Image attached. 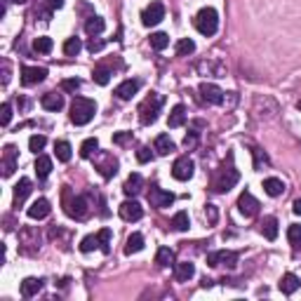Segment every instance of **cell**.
Here are the masks:
<instances>
[{"label":"cell","instance_id":"f1b7e54d","mask_svg":"<svg viewBox=\"0 0 301 301\" xmlns=\"http://www.w3.org/2000/svg\"><path fill=\"white\" fill-rule=\"evenodd\" d=\"M261 233L266 240H276L278 238V219L276 216H266L261 222Z\"/></svg>","mask_w":301,"mask_h":301},{"label":"cell","instance_id":"1f68e13d","mask_svg":"<svg viewBox=\"0 0 301 301\" xmlns=\"http://www.w3.org/2000/svg\"><path fill=\"white\" fill-rule=\"evenodd\" d=\"M144 250V235L142 233H132L127 238V245H125V254H136Z\"/></svg>","mask_w":301,"mask_h":301},{"label":"cell","instance_id":"91938a15","mask_svg":"<svg viewBox=\"0 0 301 301\" xmlns=\"http://www.w3.org/2000/svg\"><path fill=\"white\" fill-rule=\"evenodd\" d=\"M299 111H301V99H299Z\"/></svg>","mask_w":301,"mask_h":301},{"label":"cell","instance_id":"44dd1931","mask_svg":"<svg viewBox=\"0 0 301 301\" xmlns=\"http://www.w3.org/2000/svg\"><path fill=\"white\" fill-rule=\"evenodd\" d=\"M43 285H45L43 278H26L24 283H21V296L31 299V296H36L43 289Z\"/></svg>","mask_w":301,"mask_h":301},{"label":"cell","instance_id":"7c38bea8","mask_svg":"<svg viewBox=\"0 0 301 301\" xmlns=\"http://www.w3.org/2000/svg\"><path fill=\"white\" fill-rule=\"evenodd\" d=\"M148 203L153 205V207H158V209H165V207H170V205L174 203V196L170 193V190H162V188H158V186H151V190H148Z\"/></svg>","mask_w":301,"mask_h":301},{"label":"cell","instance_id":"8992f818","mask_svg":"<svg viewBox=\"0 0 301 301\" xmlns=\"http://www.w3.org/2000/svg\"><path fill=\"white\" fill-rule=\"evenodd\" d=\"M193 170H196V162L188 158V155H179L172 165V177L177 181H188L193 177Z\"/></svg>","mask_w":301,"mask_h":301},{"label":"cell","instance_id":"b9f144b4","mask_svg":"<svg viewBox=\"0 0 301 301\" xmlns=\"http://www.w3.org/2000/svg\"><path fill=\"white\" fill-rule=\"evenodd\" d=\"M92 78H94V83H97V85H108V80H111V68H106V66L94 68Z\"/></svg>","mask_w":301,"mask_h":301},{"label":"cell","instance_id":"6da1fadb","mask_svg":"<svg viewBox=\"0 0 301 301\" xmlns=\"http://www.w3.org/2000/svg\"><path fill=\"white\" fill-rule=\"evenodd\" d=\"M62 196H64V209H66V214L71 216V219H75V222H85L87 216H90V212H92V207H90V198L87 196H73L68 186H64Z\"/></svg>","mask_w":301,"mask_h":301},{"label":"cell","instance_id":"e0dca14e","mask_svg":"<svg viewBox=\"0 0 301 301\" xmlns=\"http://www.w3.org/2000/svg\"><path fill=\"white\" fill-rule=\"evenodd\" d=\"M139 87H142V80H136V78L125 80V83H120V85L116 87V97L120 99V101H129V99L139 92Z\"/></svg>","mask_w":301,"mask_h":301},{"label":"cell","instance_id":"11a10c76","mask_svg":"<svg viewBox=\"0 0 301 301\" xmlns=\"http://www.w3.org/2000/svg\"><path fill=\"white\" fill-rule=\"evenodd\" d=\"M10 83V64L3 62V85H7Z\"/></svg>","mask_w":301,"mask_h":301},{"label":"cell","instance_id":"9f6ffc18","mask_svg":"<svg viewBox=\"0 0 301 301\" xmlns=\"http://www.w3.org/2000/svg\"><path fill=\"white\" fill-rule=\"evenodd\" d=\"M45 5L49 10H59V7H64V0H45Z\"/></svg>","mask_w":301,"mask_h":301},{"label":"cell","instance_id":"9a60e30c","mask_svg":"<svg viewBox=\"0 0 301 301\" xmlns=\"http://www.w3.org/2000/svg\"><path fill=\"white\" fill-rule=\"evenodd\" d=\"M224 90L214 83H203L200 85V97L207 101V104H224Z\"/></svg>","mask_w":301,"mask_h":301},{"label":"cell","instance_id":"ba28073f","mask_svg":"<svg viewBox=\"0 0 301 301\" xmlns=\"http://www.w3.org/2000/svg\"><path fill=\"white\" fill-rule=\"evenodd\" d=\"M259 200L250 193V190H242L240 193V198H238V209H240V214L242 216H247V219H252V216H257L259 214Z\"/></svg>","mask_w":301,"mask_h":301},{"label":"cell","instance_id":"d6986e66","mask_svg":"<svg viewBox=\"0 0 301 301\" xmlns=\"http://www.w3.org/2000/svg\"><path fill=\"white\" fill-rule=\"evenodd\" d=\"M31 179H19V184L14 186V207H21V205H24V200L26 198H29V193H31Z\"/></svg>","mask_w":301,"mask_h":301},{"label":"cell","instance_id":"4dcf8cb0","mask_svg":"<svg viewBox=\"0 0 301 301\" xmlns=\"http://www.w3.org/2000/svg\"><path fill=\"white\" fill-rule=\"evenodd\" d=\"M104 29H106V21L101 17H90L85 21V31H87V36H99V33H104Z\"/></svg>","mask_w":301,"mask_h":301},{"label":"cell","instance_id":"f6af8a7d","mask_svg":"<svg viewBox=\"0 0 301 301\" xmlns=\"http://www.w3.org/2000/svg\"><path fill=\"white\" fill-rule=\"evenodd\" d=\"M45 144H47V139H45L43 134H33L31 139H29V148H31L33 153H38V151H43Z\"/></svg>","mask_w":301,"mask_h":301},{"label":"cell","instance_id":"d4e9b609","mask_svg":"<svg viewBox=\"0 0 301 301\" xmlns=\"http://www.w3.org/2000/svg\"><path fill=\"white\" fill-rule=\"evenodd\" d=\"M264 190H266V196H270V198L283 196V193H285V184H283V179H278V177H268V179L264 181Z\"/></svg>","mask_w":301,"mask_h":301},{"label":"cell","instance_id":"e575fe53","mask_svg":"<svg viewBox=\"0 0 301 301\" xmlns=\"http://www.w3.org/2000/svg\"><path fill=\"white\" fill-rule=\"evenodd\" d=\"M252 155H254V170H257V172H261L264 167H268V162H270L268 155H266L259 146H254V148H252Z\"/></svg>","mask_w":301,"mask_h":301},{"label":"cell","instance_id":"60d3db41","mask_svg":"<svg viewBox=\"0 0 301 301\" xmlns=\"http://www.w3.org/2000/svg\"><path fill=\"white\" fill-rule=\"evenodd\" d=\"M188 226H190L188 214H186V212H177L174 219H172V228H174V231H188Z\"/></svg>","mask_w":301,"mask_h":301},{"label":"cell","instance_id":"4fadbf2b","mask_svg":"<svg viewBox=\"0 0 301 301\" xmlns=\"http://www.w3.org/2000/svg\"><path fill=\"white\" fill-rule=\"evenodd\" d=\"M45 75H47V68L43 66H24L21 68V85L31 87V85H38L43 83Z\"/></svg>","mask_w":301,"mask_h":301},{"label":"cell","instance_id":"52a82bcc","mask_svg":"<svg viewBox=\"0 0 301 301\" xmlns=\"http://www.w3.org/2000/svg\"><path fill=\"white\" fill-rule=\"evenodd\" d=\"M238 252H228V250H219V252H209L207 254V266L216 268V266H228V268H235L238 264Z\"/></svg>","mask_w":301,"mask_h":301},{"label":"cell","instance_id":"bcb514c9","mask_svg":"<svg viewBox=\"0 0 301 301\" xmlns=\"http://www.w3.org/2000/svg\"><path fill=\"white\" fill-rule=\"evenodd\" d=\"M287 240L292 245H301V226L299 224H292V226L287 228Z\"/></svg>","mask_w":301,"mask_h":301},{"label":"cell","instance_id":"d590c367","mask_svg":"<svg viewBox=\"0 0 301 301\" xmlns=\"http://www.w3.org/2000/svg\"><path fill=\"white\" fill-rule=\"evenodd\" d=\"M97 238H99V250L104 254L111 252V228H101L97 233Z\"/></svg>","mask_w":301,"mask_h":301},{"label":"cell","instance_id":"7402d4cb","mask_svg":"<svg viewBox=\"0 0 301 301\" xmlns=\"http://www.w3.org/2000/svg\"><path fill=\"white\" fill-rule=\"evenodd\" d=\"M278 287H280V292H283V294H294L296 289L301 287V280L299 278L294 276V273H285L283 278H280V285H278Z\"/></svg>","mask_w":301,"mask_h":301},{"label":"cell","instance_id":"c3c4849f","mask_svg":"<svg viewBox=\"0 0 301 301\" xmlns=\"http://www.w3.org/2000/svg\"><path fill=\"white\" fill-rule=\"evenodd\" d=\"M62 90L64 92H78L80 90V80L78 78H68L62 83Z\"/></svg>","mask_w":301,"mask_h":301},{"label":"cell","instance_id":"4316f807","mask_svg":"<svg viewBox=\"0 0 301 301\" xmlns=\"http://www.w3.org/2000/svg\"><path fill=\"white\" fill-rule=\"evenodd\" d=\"M153 148L160 155H170L177 146H174V142L170 139V134H158L155 136V142H153Z\"/></svg>","mask_w":301,"mask_h":301},{"label":"cell","instance_id":"5b68a950","mask_svg":"<svg viewBox=\"0 0 301 301\" xmlns=\"http://www.w3.org/2000/svg\"><path fill=\"white\" fill-rule=\"evenodd\" d=\"M196 29L203 36H214L216 29H219V14H216L214 7H203L200 12L196 14Z\"/></svg>","mask_w":301,"mask_h":301},{"label":"cell","instance_id":"277c9868","mask_svg":"<svg viewBox=\"0 0 301 301\" xmlns=\"http://www.w3.org/2000/svg\"><path fill=\"white\" fill-rule=\"evenodd\" d=\"M162 104H165V97L158 92H153L151 97L144 99L142 106H139V120H142V125H153L158 120V113L162 108Z\"/></svg>","mask_w":301,"mask_h":301},{"label":"cell","instance_id":"7dc6e473","mask_svg":"<svg viewBox=\"0 0 301 301\" xmlns=\"http://www.w3.org/2000/svg\"><path fill=\"white\" fill-rule=\"evenodd\" d=\"M0 113H3V116H0V123H3V127H7V125H10V120H12V106L7 104H3V108H0Z\"/></svg>","mask_w":301,"mask_h":301},{"label":"cell","instance_id":"f5cc1de1","mask_svg":"<svg viewBox=\"0 0 301 301\" xmlns=\"http://www.w3.org/2000/svg\"><path fill=\"white\" fill-rule=\"evenodd\" d=\"M151 158H153V153H151V148L148 146H142L139 151H136V160H139V162H148Z\"/></svg>","mask_w":301,"mask_h":301},{"label":"cell","instance_id":"ffe728a7","mask_svg":"<svg viewBox=\"0 0 301 301\" xmlns=\"http://www.w3.org/2000/svg\"><path fill=\"white\" fill-rule=\"evenodd\" d=\"M193 276H196V266L190 264V261L174 264V278H177V283H188Z\"/></svg>","mask_w":301,"mask_h":301},{"label":"cell","instance_id":"681fc988","mask_svg":"<svg viewBox=\"0 0 301 301\" xmlns=\"http://www.w3.org/2000/svg\"><path fill=\"white\" fill-rule=\"evenodd\" d=\"M205 216H207L209 224H216V219H219V209H216V205H205Z\"/></svg>","mask_w":301,"mask_h":301},{"label":"cell","instance_id":"484cf974","mask_svg":"<svg viewBox=\"0 0 301 301\" xmlns=\"http://www.w3.org/2000/svg\"><path fill=\"white\" fill-rule=\"evenodd\" d=\"M186 123V106L184 104H177L172 108V111H170V118H167V125H170V127H181V125Z\"/></svg>","mask_w":301,"mask_h":301},{"label":"cell","instance_id":"ab89813d","mask_svg":"<svg viewBox=\"0 0 301 301\" xmlns=\"http://www.w3.org/2000/svg\"><path fill=\"white\" fill-rule=\"evenodd\" d=\"M198 127H203V120H196V123H193V129H188V134L184 136V146L186 148H193L198 144V134H200Z\"/></svg>","mask_w":301,"mask_h":301},{"label":"cell","instance_id":"7bdbcfd3","mask_svg":"<svg viewBox=\"0 0 301 301\" xmlns=\"http://www.w3.org/2000/svg\"><path fill=\"white\" fill-rule=\"evenodd\" d=\"M83 49V43H80L78 38H68L66 43H64V54L66 57H75Z\"/></svg>","mask_w":301,"mask_h":301},{"label":"cell","instance_id":"ee69618b","mask_svg":"<svg viewBox=\"0 0 301 301\" xmlns=\"http://www.w3.org/2000/svg\"><path fill=\"white\" fill-rule=\"evenodd\" d=\"M99 247V238L97 235H85V238L80 240V252H92V250H97Z\"/></svg>","mask_w":301,"mask_h":301},{"label":"cell","instance_id":"f546056e","mask_svg":"<svg viewBox=\"0 0 301 301\" xmlns=\"http://www.w3.org/2000/svg\"><path fill=\"white\" fill-rule=\"evenodd\" d=\"M155 264H158L160 268L174 266V250H170V247H160L158 254H155Z\"/></svg>","mask_w":301,"mask_h":301},{"label":"cell","instance_id":"6f0895ef","mask_svg":"<svg viewBox=\"0 0 301 301\" xmlns=\"http://www.w3.org/2000/svg\"><path fill=\"white\" fill-rule=\"evenodd\" d=\"M292 212H294V214H301V200H294V205H292Z\"/></svg>","mask_w":301,"mask_h":301},{"label":"cell","instance_id":"9c48e42d","mask_svg":"<svg viewBox=\"0 0 301 301\" xmlns=\"http://www.w3.org/2000/svg\"><path fill=\"white\" fill-rule=\"evenodd\" d=\"M165 19V5L162 3H151L142 12V24L144 26H158Z\"/></svg>","mask_w":301,"mask_h":301},{"label":"cell","instance_id":"db71d44e","mask_svg":"<svg viewBox=\"0 0 301 301\" xmlns=\"http://www.w3.org/2000/svg\"><path fill=\"white\" fill-rule=\"evenodd\" d=\"M52 12H54V10H49V7L45 5V7H40V10H36V17H40L43 21H49V19H52Z\"/></svg>","mask_w":301,"mask_h":301},{"label":"cell","instance_id":"603a6c76","mask_svg":"<svg viewBox=\"0 0 301 301\" xmlns=\"http://www.w3.org/2000/svg\"><path fill=\"white\" fill-rule=\"evenodd\" d=\"M40 104H43L45 111H62L64 108V97L62 94H57V92H47V94H43Z\"/></svg>","mask_w":301,"mask_h":301},{"label":"cell","instance_id":"836d02e7","mask_svg":"<svg viewBox=\"0 0 301 301\" xmlns=\"http://www.w3.org/2000/svg\"><path fill=\"white\" fill-rule=\"evenodd\" d=\"M71 144L68 142H57L54 144V153H57V160H62V162H68L71 160Z\"/></svg>","mask_w":301,"mask_h":301},{"label":"cell","instance_id":"74e56055","mask_svg":"<svg viewBox=\"0 0 301 301\" xmlns=\"http://www.w3.org/2000/svg\"><path fill=\"white\" fill-rule=\"evenodd\" d=\"M97 151H99V142L94 139V136H92V139H85L83 146H80V155H83V158H92Z\"/></svg>","mask_w":301,"mask_h":301},{"label":"cell","instance_id":"5bb4252c","mask_svg":"<svg viewBox=\"0 0 301 301\" xmlns=\"http://www.w3.org/2000/svg\"><path fill=\"white\" fill-rule=\"evenodd\" d=\"M118 212H120V219H125V222H139L144 216V207L136 200H125L118 207Z\"/></svg>","mask_w":301,"mask_h":301},{"label":"cell","instance_id":"d6a6232c","mask_svg":"<svg viewBox=\"0 0 301 301\" xmlns=\"http://www.w3.org/2000/svg\"><path fill=\"white\" fill-rule=\"evenodd\" d=\"M33 49H36L38 54H49L52 52V38L47 36H40L33 40Z\"/></svg>","mask_w":301,"mask_h":301},{"label":"cell","instance_id":"30bf717a","mask_svg":"<svg viewBox=\"0 0 301 301\" xmlns=\"http://www.w3.org/2000/svg\"><path fill=\"white\" fill-rule=\"evenodd\" d=\"M17 158H19V151L12 144H7V146L3 148V162H0L3 177H12L14 174V170H17Z\"/></svg>","mask_w":301,"mask_h":301},{"label":"cell","instance_id":"f35d334b","mask_svg":"<svg viewBox=\"0 0 301 301\" xmlns=\"http://www.w3.org/2000/svg\"><path fill=\"white\" fill-rule=\"evenodd\" d=\"M196 52V43L190 40V38H184V40H179L177 43V57H188Z\"/></svg>","mask_w":301,"mask_h":301},{"label":"cell","instance_id":"83f0119b","mask_svg":"<svg viewBox=\"0 0 301 301\" xmlns=\"http://www.w3.org/2000/svg\"><path fill=\"white\" fill-rule=\"evenodd\" d=\"M33 170H36L38 179H47L49 172H52V158H47V155H38Z\"/></svg>","mask_w":301,"mask_h":301},{"label":"cell","instance_id":"ac0fdd59","mask_svg":"<svg viewBox=\"0 0 301 301\" xmlns=\"http://www.w3.org/2000/svg\"><path fill=\"white\" fill-rule=\"evenodd\" d=\"M49 200L47 198H38V200H33L31 207L26 209V214L31 216V219H45V216L49 214Z\"/></svg>","mask_w":301,"mask_h":301},{"label":"cell","instance_id":"f907efd6","mask_svg":"<svg viewBox=\"0 0 301 301\" xmlns=\"http://www.w3.org/2000/svg\"><path fill=\"white\" fill-rule=\"evenodd\" d=\"M104 45H106V40H101V38H97L94 36L92 40H90V43H87V49H90V52H101V49H104Z\"/></svg>","mask_w":301,"mask_h":301},{"label":"cell","instance_id":"8d00e7d4","mask_svg":"<svg viewBox=\"0 0 301 301\" xmlns=\"http://www.w3.org/2000/svg\"><path fill=\"white\" fill-rule=\"evenodd\" d=\"M167 45H170V36H167V33L158 31V33H153V36H151V47H153V49L162 52Z\"/></svg>","mask_w":301,"mask_h":301},{"label":"cell","instance_id":"7a4b0ae2","mask_svg":"<svg viewBox=\"0 0 301 301\" xmlns=\"http://www.w3.org/2000/svg\"><path fill=\"white\" fill-rule=\"evenodd\" d=\"M238 181H240V172L233 167V155H228V167L224 165L222 170L216 172L214 181H212V190H214V193H228Z\"/></svg>","mask_w":301,"mask_h":301},{"label":"cell","instance_id":"8fae6325","mask_svg":"<svg viewBox=\"0 0 301 301\" xmlns=\"http://www.w3.org/2000/svg\"><path fill=\"white\" fill-rule=\"evenodd\" d=\"M36 228H21L19 238H21V252L24 254H36L40 250V238H36Z\"/></svg>","mask_w":301,"mask_h":301},{"label":"cell","instance_id":"816d5d0a","mask_svg":"<svg viewBox=\"0 0 301 301\" xmlns=\"http://www.w3.org/2000/svg\"><path fill=\"white\" fill-rule=\"evenodd\" d=\"M127 142H132V132H118V134H113V144H118V146H123Z\"/></svg>","mask_w":301,"mask_h":301},{"label":"cell","instance_id":"cb8c5ba5","mask_svg":"<svg viewBox=\"0 0 301 301\" xmlns=\"http://www.w3.org/2000/svg\"><path fill=\"white\" fill-rule=\"evenodd\" d=\"M142 186H144V179H142V174L139 172H134V174H129L127 177V181H125V186H123V190H125V196H136L139 190H142Z\"/></svg>","mask_w":301,"mask_h":301},{"label":"cell","instance_id":"680465c9","mask_svg":"<svg viewBox=\"0 0 301 301\" xmlns=\"http://www.w3.org/2000/svg\"><path fill=\"white\" fill-rule=\"evenodd\" d=\"M12 3H17V5H24L26 0H12Z\"/></svg>","mask_w":301,"mask_h":301},{"label":"cell","instance_id":"2e32d148","mask_svg":"<svg viewBox=\"0 0 301 301\" xmlns=\"http://www.w3.org/2000/svg\"><path fill=\"white\" fill-rule=\"evenodd\" d=\"M97 170L101 172L104 179H111L118 172V160L113 158V153H101L97 158Z\"/></svg>","mask_w":301,"mask_h":301},{"label":"cell","instance_id":"3957f363","mask_svg":"<svg viewBox=\"0 0 301 301\" xmlns=\"http://www.w3.org/2000/svg\"><path fill=\"white\" fill-rule=\"evenodd\" d=\"M94 113H97V104H94L92 99L75 97L73 104H71V123L83 127V125H87L90 120H92Z\"/></svg>","mask_w":301,"mask_h":301}]
</instances>
